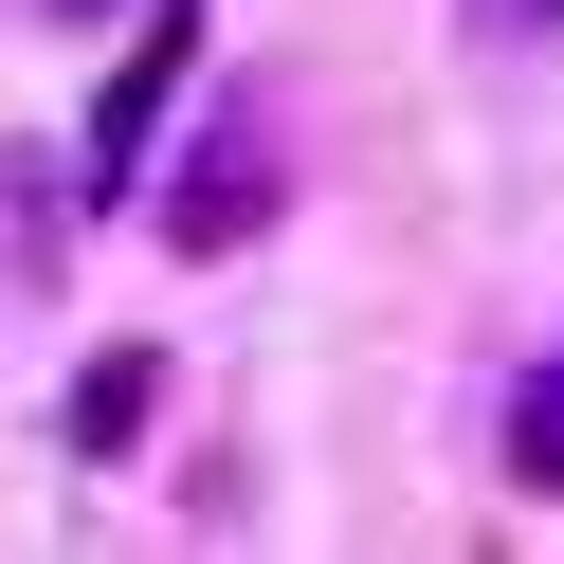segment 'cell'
I'll use <instances>...</instances> for the list:
<instances>
[{"label":"cell","mask_w":564,"mask_h":564,"mask_svg":"<svg viewBox=\"0 0 564 564\" xmlns=\"http://www.w3.org/2000/svg\"><path fill=\"white\" fill-rule=\"evenodd\" d=\"M200 74V0H147V37H128V74H110V110H91V183H128L147 164V128H164V91Z\"/></svg>","instance_id":"6da1fadb"},{"label":"cell","mask_w":564,"mask_h":564,"mask_svg":"<svg viewBox=\"0 0 564 564\" xmlns=\"http://www.w3.org/2000/svg\"><path fill=\"white\" fill-rule=\"evenodd\" d=\"M147 401H164V365H147V346H110V365L74 382V437H91V455H110V437H147Z\"/></svg>","instance_id":"3957f363"},{"label":"cell","mask_w":564,"mask_h":564,"mask_svg":"<svg viewBox=\"0 0 564 564\" xmlns=\"http://www.w3.org/2000/svg\"><path fill=\"white\" fill-rule=\"evenodd\" d=\"M510 455H528V491H564V365L510 401Z\"/></svg>","instance_id":"277c9868"},{"label":"cell","mask_w":564,"mask_h":564,"mask_svg":"<svg viewBox=\"0 0 564 564\" xmlns=\"http://www.w3.org/2000/svg\"><path fill=\"white\" fill-rule=\"evenodd\" d=\"M273 219V147L256 128H219V147H200V183L164 200V237H183V256H219V237H256Z\"/></svg>","instance_id":"7a4b0ae2"},{"label":"cell","mask_w":564,"mask_h":564,"mask_svg":"<svg viewBox=\"0 0 564 564\" xmlns=\"http://www.w3.org/2000/svg\"><path fill=\"white\" fill-rule=\"evenodd\" d=\"M510 19H546V37H564V0H510Z\"/></svg>","instance_id":"5b68a950"}]
</instances>
